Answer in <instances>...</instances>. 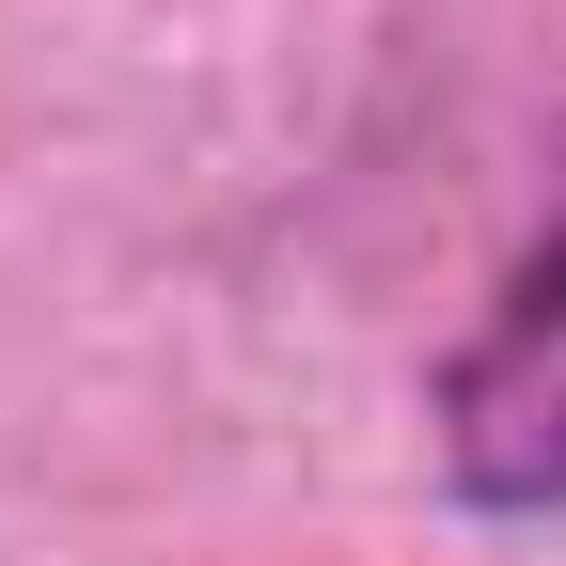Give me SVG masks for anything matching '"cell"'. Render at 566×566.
Wrapping results in <instances>:
<instances>
[{"mask_svg":"<svg viewBox=\"0 0 566 566\" xmlns=\"http://www.w3.org/2000/svg\"><path fill=\"white\" fill-rule=\"evenodd\" d=\"M424 472H441V504L488 520V535L566 520V174L535 205V237L504 252L488 315L441 346V378H424Z\"/></svg>","mask_w":566,"mask_h":566,"instance_id":"1","label":"cell"}]
</instances>
